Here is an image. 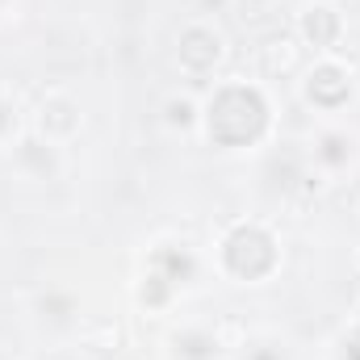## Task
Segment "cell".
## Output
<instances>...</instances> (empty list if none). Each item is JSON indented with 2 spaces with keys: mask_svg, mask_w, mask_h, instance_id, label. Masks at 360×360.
<instances>
[{
  "mask_svg": "<svg viewBox=\"0 0 360 360\" xmlns=\"http://www.w3.org/2000/svg\"><path fill=\"white\" fill-rule=\"evenodd\" d=\"M205 130L218 147H248L269 130V101L248 84H231L210 101Z\"/></svg>",
  "mask_w": 360,
  "mask_h": 360,
  "instance_id": "obj_1",
  "label": "cell"
},
{
  "mask_svg": "<svg viewBox=\"0 0 360 360\" xmlns=\"http://www.w3.org/2000/svg\"><path fill=\"white\" fill-rule=\"evenodd\" d=\"M222 264L235 272L239 281H260L276 269V239H272L264 226L256 222H243L226 235L222 243Z\"/></svg>",
  "mask_w": 360,
  "mask_h": 360,
  "instance_id": "obj_2",
  "label": "cell"
},
{
  "mask_svg": "<svg viewBox=\"0 0 360 360\" xmlns=\"http://www.w3.org/2000/svg\"><path fill=\"white\" fill-rule=\"evenodd\" d=\"M218 59H222V38H218L214 30L193 25V30L180 34V63H184L188 72H210Z\"/></svg>",
  "mask_w": 360,
  "mask_h": 360,
  "instance_id": "obj_3",
  "label": "cell"
},
{
  "mask_svg": "<svg viewBox=\"0 0 360 360\" xmlns=\"http://www.w3.org/2000/svg\"><path fill=\"white\" fill-rule=\"evenodd\" d=\"M348 92H352V84H348V76L340 72V68H319L314 76H310V101L314 105H323V109H335V105H344L348 101Z\"/></svg>",
  "mask_w": 360,
  "mask_h": 360,
  "instance_id": "obj_4",
  "label": "cell"
},
{
  "mask_svg": "<svg viewBox=\"0 0 360 360\" xmlns=\"http://www.w3.org/2000/svg\"><path fill=\"white\" fill-rule=\"evenodd\" d=\"M260 68H264V76H293L297 68H302V46L293 42V38H276L264 46V55H260Z\"/></svg>",
  "mask_w": 360,
  "mask_h": 360,
  "instance_id": "obj_5",
  "label": "cell"
},
{
  "mask_svg": "<svg viewBox=\"0 0 360 360\" xmlns=\"http://www.w3.org/2000/svg\"><path fill=\"white\" fill-rule=\"evenodd\" d=\"M302 38L310 42V46H331L335 38H340V17L331 13V8H310L306 17H302Z\"/></svg>",
  "mask_w": 360,
  "mask_h": 360,
  "instance_id": "obj_6",
  "label": "cell"
},
{
  "mask_svg": "<svg viewBox=\"0 0 360 360\" xmlns=\"http://www.w3.org/2000/svg\"><path fill=\"white\" fill-rule=\"evenodd\" d=\"M151 269H160L172 285H184V281L193 276L197 264H193V256H188V252H180V248H160V252L151 256Z\"/></svg>",
  "mask_w": 360,
  "mask_h": 360,
  "instance_id": "obj_7",
  "label": "cell"
},
{
  "mask_svg": "<svg viewBox=\"0 0 360 360\" xmlns=\"http://www.w3.org/2000/svg\"><path fill=\"white\" fill-rule=\"evenodd\" d=\"M76 126H80L76 105H68V101H51V105L42 109V130H46V134H72Z\"/></svg>",
  "mask_w": 360,
  "mask_h": 360,
  "instance_id": "obj_8",
  "label": "cell"
},
{
  "mask_svg": "<svg viewBox=\"0 0 360 360\" xmlns=\"http://www.w3.org/2000/svg\"><path fill=\"white\" fill-rule=\"evenodd\" d=\"M172 289H176V285H172L160 269H147V281H143V302H147V306H164V302L172 297Z\"/></svg>",
  "mask_w": 360,
  "mask_h": 360,
  "instance_id": "obj_9",
  "label": "cell"
},
{
  "mask_svg": "<svg viewBox=\"0 0 360 360\" xmlns=\"http://www.w3.org/2000/svg\"><path fill=\"white\" fill-rule=\"evenodd\" d=\"M180 348H184V356H193V360H205V356H214V340L210 335H184L180 340Z\"/></svg>",
  "mask_w": 360,
  "mask_h": 360,
  "instance_id": "obj_10",
  "label": "cell"
},
{
  "mask_svg": "<svg viewBox=\"0 0 360 360\" xmlns=\"http://www.w3.org/2000/svg\"><path fill=\"white\" fill-rule=\"evenodd\" d=\"M323 160H327V164H344V160H348V143L335 139V134L323 139Z\"/></svg>",
  "mask_w": 360,
  "mask_h": 360,
  "instance_id": "obj_11",
  "label": "cell"
},
{
  "mask_svg": "<svg viewBox=\"0 0 360 360\" xmlns=\"http://www.w3.org/2000/svg\"><path fill=\"white\" fill-rule=\"evenodd\" d=\"M168 113H172V122H180V126H188V113H193V109H188V105L180 101V105H172Z\"/></svg>",
  "mask_w": 360,
  "mask_h": 360,
  "instance_id": "obj_12",
  "label": "cell"
},
{
  "mask_svg": "<svg viewBox=\"0 0 360 360\" xmlns=\"http://www.w3.org/2000/svg\"><path fill=\"white\" fill-rule=\"evenodd\" d=\"M344 360H360V335H356V340H348V344H344Z\"/></svg>",
  "mask_w": 360,
  "mask_h": 360,
  "instance_id": "obj_13",
  "label": "cell"
},
{
  "mask_svg": "<svg viewBox=\"0 0 360 360\" xmlns=\"http://www.w3.org/2000/svg\"><path fill=\"white\" fill-rule=\"evenodd\" d=\"M252 360H281V356H276L272 348H256V352H252Z\"/></svg>",
  "mask_w": 360,
  "mask_h": 360,
  "instance_id": "obj_14",
  "label": "cell"
},
{
  "mask_svg": "<svg viewBox=\"0 0 360 360\" xmlns=\"http://www.w3.org/2000/svg\"><path fill=\"white\" fill-rule=\"evenodd\" d=\"M356 335H360V327H356Z\"/></svg>",
  "mask_w": 360,
  "mask_h": 360,
  "instance_id": "obj_15",
  "label": "cell"
}]
</instances>
